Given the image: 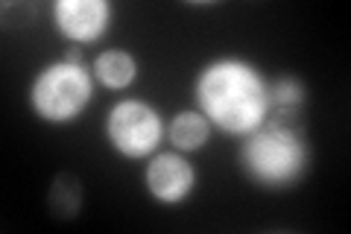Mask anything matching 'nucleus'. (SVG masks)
<instances>
[{
    "label": "nucleus",
    "instance_id": "1",
    "mask_svg": "<svg viewBox=\"0 0 351 234\" xmlns=\"http://www.w3.org/2000/svg\"><path fill=\"white\" fill-rule=\"evenodd\" d=\"M193 97L208 124L234 138H246L263 126L272 111L267 76L237 56L208 62L193 82Z\"/></svg>",
    "mask_w": 351,
    "mask_h": 234
},
{
    "label": "nucleus",
    "instance_id": "2",
    "mask_svg": "<svg viewBox=\"0 0 351 234\" xmlns=\"http://www.w3.org/2000/svg\"><path fill=\"white\" fill-rule=\"evenodd\" d=\"M240 167L249 182L263 191L295 187L311 167V143H307L302 120L267 117V124L243 138Z\"/></svg>",
    "mask_w": 351,
    "mask_h": 234
},
{
    "label": "nucleus",
    "instance_id": "3",
    "mask_svg": "<svg viewBox=\"0 0 351 234\" xmlns=\"http://www.w3.org/2000/svg\"><path fill=\"white\" fill-rule=\"evenodd\" d=\"M94 100V76L85 65L59 59L47 65L29 85V108L44 124L68 126L85 115Z\"/></svg>",
    "mask_w": 351,
    "mask_h": 234
},
{
    "label": "nucleus",
    "instance_id": "4",
    "mask_svg": "<svg viewBox=\"0 0 351 234\" xmlns=\"http://www.w3.org/2000/svg\"><path fill=\"white\" fill-rule=\"evenodd\" d=\"M106 138L123 159H147L164 138V120L144 100H120L106 117Z\"/></svg>",
    "mask_w": 351,
    "mask_h": 234
},
{
    "label": "nucleus",
    "instance_id": "5",
    "mask_svg": "<svg viewBox=\"0 0 351 234\" xmlns=\"http://www.w3.org/2000/svg\"><path fill=\"white\" fill-rule=\"evenodd\" d=\"M114 6L108 0H56L53 3V24L73 44L100 41L112 27Z\"/></svg>",
    "mask_w": 351,
    "mask_h": 234
},
{
    "label": "nucleus",
    "instance_id": "6",
    "mask_svg": "<svg viewBox=\"0 0 351 234\" xmlns=\"http://www.w3.org/2000/svg\"><path fill=\"white\" fill-rule=\"evenodd\" d=\"M144 185L161 205H182L196 187V170L179 152H161L147 164Z\"/></svg>",
    "mask_w": 351,
    "mask_h": 234
},
{
    "label": "nucleus",
    "instance_id": "7",
    "mask_svg": "<svg viewBox=\"0 0 351 234\" xmlns=\"http://www.w3.org/2000/svg\"><path fill=\"white\" fill-rule=\"evenodd\" d=\"M94 80L112 91H123L138 80V59L126 50H106L94 59Z\"/></svg>",
    "mask_w": 351,
    "mask_h": 234
},
{
    "label": "nucleus",
    "instance_id": "8",
    "mask_svg": "<svg viewBox=\"0 0 351 234\" xmlns=\"http://www.w3.org/2000/svg\"><path fill=\"white\" fill-rule=\"evenodd\" d=\"M167 135H170L176 150L196 152L211 141V124H208V117L199 108H188V111H179V115L173 117Z\"/></svg>",
    "mask_w": 351,
    "mask_h": 234
},
{
    "label": "nucleus",
    "instance_id": "9",
    "mask_svg": "<svg viewBox=\"0 0 351 234\" xmlns=\"http://www.w3.org/2000/svg\"><path fill=\"white\" fill-rule=\"evenodd\" d=\"M269 103H272L269 117L302 120V108L307 103L304 82L299 76H278V80L269 85Z\"/></svg>",
    "mask_w": 351,
    "mask_h": 234
},
{
    "label": "nucleus",
    "instance_id": "10",
    "mask_svg": "<svg viewBox=\"0 0 351 234\" xmlns=\"http://www.w3.org/2000/svg\"><path fill=\"white\" fill-rule=\"evenodd\" d=\"M82 208V185L76 176L62 173L50 187V211L56 217H76Z\"/></svg>",
    "mask_w": 351,
    "mask_h": 234
}]
</instances>
